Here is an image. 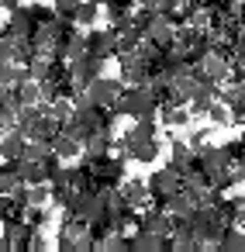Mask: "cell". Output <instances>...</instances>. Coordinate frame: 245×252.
<instances>
[{
  "label": "cell",
  "instance_id": "obj_1",
  "mask_svg": "<svg viewBox=\"0 0 245 252\" xmlns=\"http://www.w3.org/2000/svg\"><path fill=\"white\" fill-rule=\"evenodd\" d=\"M121 149H124L128 159H135V162H152V159L159 156V135H155L152 118L135 121V125L128 128V135L121 138Z\"/></svg>",
  "mask_w": 245,
  "mask_h": 252
},
{
  "label": "cell",
  "instance_id": "obj_2",
  "mask_svg": "<svg viewBox=\"0 0 245 252\" xmlns=\"http://www.w3.org/2000/svg\"><path fill=\"white\" fill-rule=\"evenodd\" d=\"M159 94L152 90V87H131V90H124L121 94V100L111 107L118 118H131V121H145V118H155V111H159Z\"/></svg>",
  "mask_w": 245,
  "mask_h": 252
},
{
  "label": "cell",
  "instance_id": "obj_3",
  "mask_svg": "<svg viewBox=\"0 0 245 252\" xmlns=\"http://www.w3.org/2000/svg\"><path fill=\"white\" fill-rule=\"evenodd\" d=\"M124 80H114V76H97L93 83H87V104L93 107H114L124 94Z\"/></svg>",
  "mask_w": 245,
  "mask_h": 252
},
{
  "label": "cell",
  "instance_id": "obj_4",
  "mask_svg": "<svg viewBox=\"0 0 245 252\" xmlns=\"http://www.w3.org/2000/svg\"><path fill=\"white\" fill-rule=\"evenodd\" d=\"M149 190H152V197L155 200H162V207H166V200L176 193V190H183V169L180 166H162V169H155L152 176H149Z\"/></svg>",
  "mask_w": 245,
  "mask_h": 252
},
{
  "label": "cell",
  "instance_id": "obj_5",
  "mask_svg": "<svg viewBox=\"0 0 245 252\" xmlns=\"http://www.w3.org/2000/svg\"><path fill=\"white\" fill-rule=\"evenodd\" d=\"M231 69H235V59L224 56V52H207L200 63H193V73H197L200 80H214V83L231 80Z\"/></svg>",
  "mask_w": 245,
  "mask_h": 252
},
{
  "label": "cell",
  "instance_id": "obj_6",
  "mask_svg": "<svg viewBox=\"0 0 245 252\" xmlns=\"http://www.w3.org/2000/svg\"><path fill=\"white\" fill-rule=\"evenodd\" d=\"M104 66H107V56H100V52H83L80 59H73L69 63V73H73V80L76 83H93L97 76H104Z\"/></svg>",
  "mask_w": 245,
  "mask_h": 252
},
{
  "label": "cell",
  "instance_id": "obj_7",
  "mask_svg": "<svg viewBox=\"0 0 245 252\" xmlns=\"http://www.w3.org/2000/svg\"><path fill=\"white\" fill-rule=\"evenodd\" d=\"M90 166H93V176H97V187H100V190H104V187H121V180H124V162H121V159L100 156V159H93Z\"/></svg>",
  "mask_w": 245,
  "mask_h": 252
},
{
  "label": "cell",
  "instance_id": "obj_8",
  "mask_svg": "<svg viewBox=\"0 0 245 252\" xmlns=\"http://www.w3.org/2000/svg\"><path fill=\"white\" fill-rule=\"evenodd\" d=\"M25 149H28V135L14 125V128H4V138H0V152H4V162H18L25 159Z\"/></svg>",
  "mask_w": 245,
  "mask_h": 252
},
{
  "label": "cell",
  "instance_id": "obj_9",
  "mask_svg": "<svg viewBox=\"0 0 245 252\" xmlns=\"http://www.w3.org/2000/svg\"><path fill=\"white\" fill-rule=\"evenodd\" d=\"M166 211L173 214V218H193L197 211H200V200H197V193L193 190H176L169 200H166Z\"/></svg>",
  "mask_w": 245,
  "mask_h": 252
},
{
  "label": "cell",
  "instance_id": "obj_10",
  "mask_svg": "<svg viewBox=\"0 0 245 252\" xmlns=\"http://www.w3.org/2000/svg\"><path fill=\"white\" fill-rule=\"evenodd\" d=\"M111 149H114V131H111V128H100L97 135H90V138L83 142L87 162H93V159H100V156H111Z\"/></svg>",
  "mask_w": 245,
  "mask_h": 252
},
{
  "label": "cell",
  "instance_id": "obj_11",
  "mask_svg": "<svg viewBox=\"0 0 245 252\" xmlns=\"http://www.w3.org/2000/svg\"><path fill=\"white\" fill-rule=\"evenodd\" d=\"M118 190H121V197H124V200H128L135 211H142V207H145V200L152 197L149 183H145V180H138V176H131V180H121V187H118Z\"/></svg>",
  "mask_w": 245,
  "mask_h": 252
},
{
  "label": "cell",
  "instance_id": "obj_12",
  "mask_svg": "<svg viewBox=\"0 0 245 252\" xmlns=\"http://www.w3.org/2000/svg\"><path fill=\"white\" fill-rule=\"evenodd\" d=\"M162 249H169V235L145 231V228H138L131 235V252H162Z\"/></svg>",
  "mask_w": 245,
  "mask_h": 252
},
{
  "label": "cell",
  "instance_id": "obj_13",
  "mask_svg": "<svg viewBox=\"0 0 245 252\" xmlns=\"http://www.w3.org/2000/svg\"><path fill=\"white\" fill-rule=\"evenodd\" d=\"M90 52H100V56H114L118 52V32L114 28H90Z\"/></svg>",
  "mask_w": 245,
  "mask_h": 252
},
{
  "label": "cell",
  "instance_id": "obj_14",
  "mask_svg": "<svg viewBox=\"0 0 245 252\" xmlns=\"http://www.w3.org/2000/svg\"><path fill=\"white\" fill-rule=\"evenodd\" d=\"M52 145H56V156H59V159H76V156H83V138L73 135V131H66V128L52 138Z\"/></svg>",
  "mask_w": 245,
  "mask_h": 252
},
{
  "label": "cell",
  "instance_id": "obj_15",
  "mask_svg": "<svg viewBox=\"0 0 245 252\" xmlns=\"http://www.w3.org/2000/svg\"><path fill=\"white\" fill-rule=\"evenodd\" d=\"M169 162H173V166H180V169L197 166V152H193L190 138H173V142H169Z\"/></svg>",
  "mask_w": 245,
  "mask_h": 252
},
{
  "label": "cell",
  "instance_id": "obj_16",
  "mask_svg": "<svg viewBox=\"0 0 245 252\" xmlns=\"http://www.w3.org/2000/svg\"><path fill=\"white\" fill-rule=\"evenodd\" d=\"M190 118H193L190 107H183V104H162V121L169 128H183V125H190Z\"/></svg>",
  "mask_w": 245,
  "mask_h": 252
},
{
  "label": "cell",
  "instance_id": "obj_17",
  "mask_svg": "<svg viewBox=\"0 0 245 252\" xmlns=\"http://www.w3.org/2000/svg\"><path fill=\"white\" fill-rule=\"evenodd\" d=\"M121 249L131 252V238H124L121 231H104L97 238V252H121Z\"/></svg>",
  "mask_w": 245,
  "mask_h": 252
},
{
  "label": "cell",
  "instance_id": "obj_18",
  "mask_svg": "<svg viewBox=\"0 0 245 252\" xmlns=\"http://www.w3.org/2000/svg\"><path fill=\"white\" fill-rule=\"evenodd\" d=\"M97 18H100V0H83L80 11H76V25L80 28H93Z\"/></svg>",
  "mask_w": 245,
  "mask_h": 252
},
{
  "label": "cell",
  "instance_id": "obj_19",
  "mask_svg": "<svg viewBox=\"0 0 245 252\" xmlns=\"http://www.w3.org/2000/svg\"><path fill=\"white\" fill-rule=\"evenodd\" d=\"M18 97H21V104H25V107H35V104H42V83L28 76V80L18 87Z\"/></svg>",
  "mask_w": 245,
  "mask_h": 252
},
{
  "label": "cell",
  "instance_id": "obj_20",
  "mask_svg": "<svg viewBox=\"0 0 245 252\" xmlns=\"http://www.w3.org/2000/svg\"><path fill=\"white\" fill-rule=\"evenodd\" d=\"M204 118H207L211 125H217V128H221V125H231V121H235V114H231V107H228V104H224L221 97H217V100H214V104L207 107V114H204Z\"/></svg>",
  "mask_w": 245,
  "mask_h": 252
},
{
  "label": "cell",
  "instance_id": "obj_21",
  "mask_svg": "<svg viewBox=\"0 0 245 252\" xmlns=\"http://www.w3.org/2000/svg\"><path fill=\"white\" fill-rule=\"evenodd\" d=\"M221 249L224 252H245V231L235 228V224H228L224 228V238H221Z\"/></svg>",
  "mask_w": 245,
  "mask_h": 252
},
{
  "label": "cell",
  "instance_id": "obj_22",
  "mask_svg": "<svg viewBox=\"0 0 245 252\" xmlns=\"http://www.w3.org/2000/svg\"><path fill=\"white\" fill-rule=\"evenodd\" d=\"M80 4H83V0H52L56 14H59L62 21H73V25H76V11H80Z\"/></svg>",
  "mask_w": 245,
  "mask_h": 252
},
{
  "label": "cell",
  "instance_id": "obj_23",
  "mask_svg": "<svg viewBox=\"0 0 245 252\" xmlns=\"http://www.w3.org/2000/svg\"><path fill=\"white\" fill-rule=\"evenodd\" d=\"M28 252H49V238H45L42 231H35L31 242H28Z\"/></svg>",
  "mask_w": 245,
  "mask_h": 252
},
{
  "label": "cell",
  "instance_id": "obj_24",
  "mask_svg": "<svg viewBox=\"0 0 245 252\" xmlns=\"http://www.w3.org/2000/svg\"><path fill=\"white\" fill-rule=\"evenodd\" d=\"M0 4H4V11H7V14H11V11H18V7H25L21 0H0Z\"/></svg>",
  "mask_w": 245,
  "mask_h": 252
},
{
  "label": "cell",
  "instance_id": "obj_25",
  "mask_svg": "<svg viewBox=\"0 0 245 252\" xmlns=\"http://www.w3.org/2000/svg\"><path fill=\"white\" fill-rule=\"evenodd\" d=\"M228 4H231V7H235V4H242V0H228Z\"/></svg>",
  "mask_w": 245,
  "mask_h": 252
}]
</instances>
